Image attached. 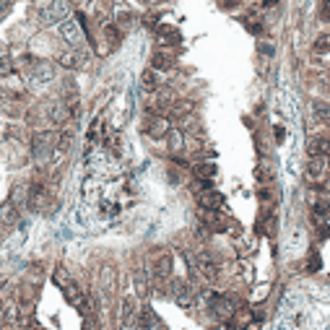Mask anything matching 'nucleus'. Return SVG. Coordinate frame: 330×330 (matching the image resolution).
Returning a JSON list of instances; mask_svg holds the SVG:
<instances>
[{
	"label": "nucleus",
	"mask_w": 330,
	"mask_h": 330,
	"mask_svg": "<svg viewBox=\"0 0 330 330\" xmlns=\"http://www.w3.org/2000/svg\"><path fill=\"white\" fill-rule=\"evenodd\" d=\"M200 203L216 210V208H221V206H224V195H221V192H213V190H206L203 195H200Z\"/></svg>",
	"instance_id": "nucleus-1"
},
{
	"label": "nucleus",
	"mask_w": 330,
	"mask_h": 330,
	"mask_svg": "<svg viewBox=\"0 0 330 330\" xmlns=\"http://www.w3.org/2000/svg\"><path fill=\"white\" fill-rule=\"evenodd\" d=\"M44 16H50L47 21H60L62 16H68V5L62 3V0H55V3L50 5V11L44 13Z\"/></svg>",
	"instance_id": "nucleus-2"
},
{
	"label": "nucleus",
	"mask_w": 330,
	"mask_h": 330,
	"mask_svg": "<svg viewBox=\"0 0 330 330\" xmlns=\"http://www.w3.org/2000/svg\"><path fill=\"white\" fill-rule=\"evenodd\" d=\"M138 328L141 330H161V325H159V320L153 317L149 309H143L141 312V320H138Z\"/></svg>",
	"instance_id": "nucleus-3"
},
{
	"label": "nucleus",
	"mask_w": 330,
	"mask_h": 330,
	"mask_svg": "<svg viewBox=\"0 0 330 330\" xmlns=\"http://www.w3.org/2000/svg\"><path fill=\"white\" fill-rule=\"evenodd\" d=\"M317 50H320V52L330 50V36H320V42H317Z\"/></svg>",
	"instance_id": "nucleus-4"
},
{
	"label": "nucleus",
	"mask_w": 330,
	"mask_h": 330,
	"mask_svg": "<svg viewBox=\"0 0 330 330\" xmlns=\"http://www.w3.org/2000/svg\"><path fill=\"white\" fill-rule=\"evenodd\" d=\"M216 169L213 167H210V164H206V167H203V164H200V167H198V174H208V177H210V174H213Z\"/></svg>",
	"instance_id": "nucleus-5"
},
{
	"label": "nucleus",
	"mask_w": 330,
	"mask_h": 330,
	"mask_svg": "<svg viewBox=\"0 0 330 330\" xmlns=\"http://www.w3.org/2000/svg\"><path fill=\"white\" fill-rule=\"evenodd\" d=\"M143 84L149 86V89H153V86H156V81H153V73H146V76H143Z\"/></svg>",
	"instance_id": "nucleus-6"
},
{
	"label": "nucleus",
	"mask_w": 330,
	"mask_h": 330,
	"mask_svg": "<svg viewBox=\"0 0 330 330\" xmlns=\"http://www.w3.org/2000/svg\"><path fill=\"white\" fill-rule=\"evenodd\" d=\"M328 180H330V164H328Z\"/></svg>",
	"instance_id": "nucleus-7"
},
{
	"label": "nucleus",
	"mask_w": 330,
	"mask_h": 330,
	"mask_svg": "<svg viewBox=\"0 0 330 330\" xmlns=\"http://www.w3.org/2000/svg\"><path fill=\"white\" fill-rule=\"evenodd\" d=\"M31 330H42V328H31Z\"/></svg>",
	"instance_id": "nucleus-8"
}]
</instances>
